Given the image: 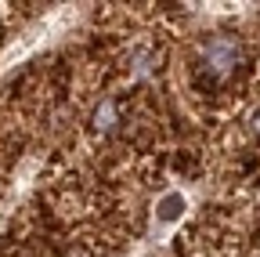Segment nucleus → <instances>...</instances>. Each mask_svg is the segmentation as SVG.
<instances>
[{
    "instance_id": "nucleus-2",
    "label": "nucleus",
    "mask_w": 260,
    "mask_h": 257,
    "mask_svg": "<svg viewBox=\"0 0 260 257\" xmlns=\"http://www.w3.org/2000/svg\"><path fill=\"white\" fill-rule=\"evenodd\" d=\"M116 123H119V105H116L112 98H105L102 105L94 109V131H98V134H109Z\"/></svg>"
},
{
    "instance_id": "nucleus-4",
    "label": "nucleus",
    "mask_w": 260,
    "mask_h": 257,
    "mask_svg": "<svg viewBox=\"0 0 260 257\" xmlns=\"http://www.w3.org/2000/svg\"><path fill=\"white\" fill-rule=\"evenodd\" d=\"M253 123H256V131H260V112H256V116H253Z\"/></svg>"
},
{
    "instance_id": "nucleus-1",
    "label": "nucleus",
    "mask_w": 260,
    "mask_h": 257,
    "mask_svg": "<svg viewBox=\"0 0 260 257\" xmlns=\"http://www.w3.org/2000/svg\"><path fill=\"white\" fill-rule=\"evenodd\" d=\"M239 62H242V44L232 33H217V37H210L203 44V66L213 76H228Z\"/></svg>"
},
{
    "instance_id": "nucleus-3",
    "label": "nucleus",
    "mask_w": 260,
    "mask_h": 257,
    "mask_svg": "<svg viewBox=\"0 0 260 257\" xmlns=\"http://www.w3.org/2000/svg\"><path fill=\"white\" fill-rule=\"evenodd\" d=\"M181 207H184V199L177 196V192H170V196H162V199H159V217H162V221H170V217L181 214Z\"/></svg>"
}]
</instances>
